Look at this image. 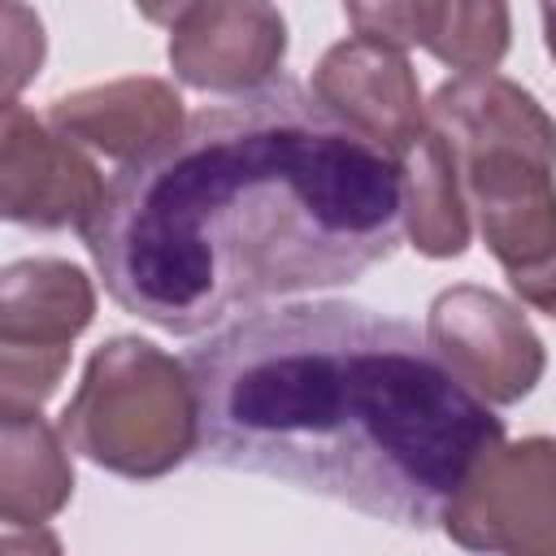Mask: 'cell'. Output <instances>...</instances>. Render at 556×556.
Wrapping results in <instances>:
<instances>
[{
  "mask_svg": "<svg viewBox=\"0 0 556 556\" xmlns=\"http://www.w3.org/2000/svg\"><path fill=\"white\" fill-rule=\"evenodd\" d=\"M443 530L478 556H556V439L500 443L447 504Z\"/></svg>",
  "mask_w": 556,
  "mask_h": 556,
  "instance_id": "6",
  "label": "cell"
},
{
  "mask_svg": "<svg viewBox=\"0 0 556 556\" xmlns=\"http://www.w3.org/2000/svg\"><path fill=\"white\" fill-rule=\"evenodd\" d=\"M91 278L56 256L13 261L0 278V413H39L56 391L70 343L91 326Z\"/></svg>",
  "mask_w": 556,
  "mask_h": 556,
  "instance_id": "5",
  "label": "cell"
},
{
  "mask_svg": "<svg viewBox=\"0 0 556 556\" xmlns=\"http://www.w3.org/2000/svg\"><path fill=\"white\" fill-rule=\"evenodd\" d=\"M0 556H61V539L48 526H30V530H9L0 539Z\"/></svg>",
  "mask_w": 556,
  "mask_h": 556,
  "instance_id": "16",
  "label": "cell"
},
{
  "mask_svg": "<svg viewBox=\"0 0 556 556\" xmlns=\"http://www.w3.org/2000/svg\"><path fill=\"white\" fill-rule=\"evenodd\" d=\"M426 122L452 148L465 204L508 287L556 317V122L500 74L447 78Z\"/></svg>",
  "mask_w": 556,
  "mask_h": 556,
  "instance_id": "3",
  "label": "cell"
},
{
  "mask_svg": "<svg viewBox=\"0 0 556 556\" xmlns=\"http://www.w3.org/2000/svg\"><path fill=\"white\" fill-rule=\"evenodd\" d=\"M78 235L126 313L204 334L387 261L404 239V169L278 78L122 165Z\"/></svg>",
  "mask_w": 556,
  "mask_h": 556,
  "instance_id": "1",
  "label": "cell"
},
{
  "mask_svg": "<svg viewBox=\"0 0 556 556\" xmlns=\"http://www.w3.org/2000/svg\"><path fill=\"white\" fill-rule=\"evenodd\" d=\"M0 22H4V100H17V87L43 61V26L22 4H4Z\"/></svg>",
  "mask_w": 556,
  "mask_h": 556,
  "instance_id": "15",
  "label": "cell"
},
{
  "mask_svg": "<svg viewBox=\"0 0 556 556\" xmlns=\"http://www.w3.org/2000/svg\"><path fill=\"white\" fill-rule=\"evenodd\" d=\"M109 182L96 161L70 143L48 117H35L22 100H4L0 113V213L35 230H83L104 204Z\"/></svg>",
  "mask_w": 556,
  "mask_h": 556,
  "instance_id": "9",
  "label": "cell"
},
{
  "mask_svg": "<svg viewBox=\"0 0 556 556\" xmlns=\"http://www.w3.org/2000/svg\"><path fill=\"white\" fill-rule=\"evenodd\" d=\"M48 126L61 130L78 148H96L122 165L148 161L182 139L187 117L182 100L161 78H117L104 87H83L56 96L48 109Z\"/></svg>",
  "mask_w": 556,
  "mask_h": 556,
  "instance_id": "12",
  "label": "cell"
},
{
  "mask_svg": "<svg viewBox=\"0 0 556 556\" xmlns=\"http://www.w3.org/2000/svg\"><path fill=\"white\" fill-rule=\"evenodd\" d=\"M539 17H543V39H547V52H552V61H556V4H543V9H539Z\"/></svg>",
  "mask_w": 556,
  "mask_h": 556,
  "instance_id": "17",
  "label": "cell"
},
{
  "mask_svg": "<svg viewBox=\"0 0 556 556\" xmlns=\"http://www.w3.org/2000/svg\"><path fill=\"white\" fill-rule=\"evenodd\" d=\"M404 169V230L421 256H460L469 248V204L456 178L452 148L426 126L417 148L400 161Z\"/></svg>",
  "mask_w": 556,
  "mask_h": 556,
  "instance_id": "14",
  "label": "cell"
},
{
  "mask_svg": "<svg viewBox=\"0 0 556 556\" xmlns=\"http://www.w3.org/2000/svg\"><path fill=\"white\" fill-rule=\"evenodd\" d=\"M169 26V65L195 91L252 96L274 83L287 56V22L261 0H195L174 9H143Z\"/></svg>",
  "mask_w": 556,
  "mask_h": 556,
  "instance_id": "8",
  "label": "cell"
},
{
  "mask_svg": "<svg viewBox=\"0 0 556 556\" xmlns=\"http://www.w3.org/2000/svg\"><path fill=\"white\" fill-rule=\"evenodd\" d=\"M313 100L365 143L404 161L426 135V104L408 56L378 39H343L313 70Z\"/></svg>",
  "mask_w": 556,
  "mask_h": 556,
  "instance_id": "10",
  "label": "cell"
},
{
  "mask_svg": "<svg viewBox=\"0 0 556 556\" xmlns=\"http://www.w3.org/2000/svg\"><path fill=\"white\" fill-rule=\"evenodd\" d=\"M200 460L291 482L365 517L434 530L504 421L430 343L348 300L248 313L187 352Z\"/></svg>",
  "mask_w": 556,
  "mask_h": 556,
  "instance_id": "2",
  "label": "cell"
},
{
  "mask_svg": "<svg viewBox=\"0 0 556 556\" xmlns=\"http://www.w3.org/2000/svg\"><path fill=\"white\" fill-rule=\"evenodd\" d=\"M4 452H0V517L9 530H30L56 517L74 495L70 443L61 426H48L39 413H0Z\"/></svg>",
  "mask_w": 556,
  "mask_h": 556,
  "instance_id": "13",
  "label": "cell"
},
{
  "mask_svg": "<svg viewBox=\"0 0 556 556\" xmlns=\"http://www.w3.org/2000/svg\"><path fill=\"white\" fill-rule=\"evenodd\" d=\"M65 443L122 478H165L200 452V404L187 361L148 339L100 343L61 413Z\"/></svg>",
  "mask_w": 556,
  "mask_h": 556,
  "instance_id": "4",
  "label": "cell"
},
{
  "mask_svg": "<svg viewBox=\"0 0 556 556\" xmlns=\"http://www.w3.org/2000/svg\"><path fill=\"white\" fill-rule=\"evenodd\" d=\"M426 343L447 374L482 404H517L547 369L543 339L517 304L460 282L434 295L426 313Z\"/></svg>",
  "mask_w": 556,
  "mask_h": 556,
  "instance_id": "7",
  "label": "cell"
},
{
  "mask_svg": "<svg viewBox=\"0 0 556 556\" xmlns=\"http://www.w3.org/2000/svg\"><path fill=\"white\" fill-rule=\"evenodd\" d=\"M348 22L361 39H378L391 48H426L443 65L465 74H495L508 52L513 17L508 4H465V0H382V4H343Z\"/></svg>",
  "mask_w": 556,
  "mask_h": 556,
  "instance_id": "11",
  "label": "cell"
}]
</instances>
